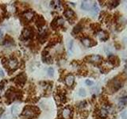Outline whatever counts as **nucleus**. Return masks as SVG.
<instances>
[{"instance_id": "f257e3e1", "label": "nucleus", "mask_w": 127, "mask_h": 119, "mask_svg": "<svg viewBox=\"0 0 127 119\" xmlns=\"http://www.w3.org/2000/svg\"><path fill=\"white\" fill-rule=\"evenodd\" d=\"M34 110H35V109L33 108V107H29V106L26 107L22 112V115L26 118H33L36 114Z\"/></svg>"}, {"instance_id": "f03ea898", "label": "nucleus", "mask_w": 127, "mask_h": 119, "mask_svg": "<svg viewBox=\"0 0 127 119\" xmlns=\"http://www.w3.org/2000/svg\"><path fill=\"white\" fill-rule=\"evenodd\" d=\"M122 87V83L121 82L118 80V79H114V80L111 82V85L110 86V88L111 90L114 92V91H117L119 88H121Z\"/></svg>"}, {"instance_id": "7ed1b4c3", "label": "nucleus", "mask_w": 127, "mask_h": 119, "mask_svg": "<svg viewBox=\"0 0 127 119\" xmlns=\"http://www.w3.org/2000/svg\"><path fill=\"white\" fill-rule=\"evenodd\" d=\"M26 77L25 74H23V73H21L15 78L16 83H18V84L21 85V86H22L24 83H26Z\"/></svg>"}, {"instance_id": "20e7f679", "label": "nucleus", "mask_w": 127, "mask_h": 119, "mask_svg": "<svg viewBox=\"0 0 127 119\" xmlns=\"http://www.w3.org/2000/svg\"><path fill=\"white\" fill-rule=\"evenodd\" d=\"M7 67L10 70H14L18 67V60L16 59H10L7 61Z\"/></svg>"}, {"instance_id": "39448f33", "label": "nucleus", "mask_w": 127, "mask_h": 119, "mask_svg": "<svg viewBox=\"0 0 127 119\" xmlns=\"http://www.w3.org/2000/svg\"><path fill=\"white\" fill-rule=\"evenodd\" d=\"M88 61L93 63H98L102 61V57L98 55H93L88 57Z\"/></svg>"}, {"instance_id": "423d86ee", "label": "nucleus", "mask_w": 127, "mask_h": 119, "mask_svg": "<svg viewBox=\"0 0 127 119\" xmlns=\"http://www.w3.org/2000/svg\"><path fill=\"white\" fill-rule=\"evenodd\" d=\"M32 35H33V33H32L31 30L26 29L22 32V37L24 40H29L32 37Z\"/></svg>"}, {"instance_id": "0eeeda50", "label": "nucleus", "mask_w": 127, "mask_h": 119, "mask_svg": "<svg viewBox=\"0 0 127 119\" xmlns=\"http://www.w3.org/2000/svg\"><path fill=\"white\" fill-rule=\"evenodd\" d=\"M82 43H83V45L84 46H86V47H91V46H93L94 45H95V43H93V41H91V39L87 38V37L82 39Z\"/></svg>"}, {"instance_id": "6e6552de", "label": "nucleus", "mask_w": 127, "mask_h": 119, "mask_svg": "<svg viewBox=\"0 0 127 119\" xmlns=\"http://www.w3.org/2000/svg\"><path fill=\"white\" fill-rule=\"evenodd\" d=\"M74 81H75V77H74V75H68L65 79L66 84L67 86H69V87L73 85Z\"/></svg>"}, {"instance_id": "1a4fd4ad", "label": "nucleus", "mask_w": 127, "mask_h": 119, "mask_svg": "<svg viewBox=\"0 0 127 119\" xmlns=\"http://www.w3.org/2000/svg\"><path fill=\"white\" fill-rule=\"evenodd\" d=\"M98 37L101 41H106L108 39V35L104 31H99L98 33Z\"/></svg>"}, {"instance_id": "9d476101", "label": "nucleus", "mask_w": 127, "mask_h": 119, "mask_svg": "<svg viewBox=\"0 0 127 119\" xmlns=\"http://www.w3.org/2000/svg\"><path fill=\"white\" fill-rule=\"evenodd\" d=\"M71 111L69 108H64L63 110V112H62V116L63 118H64V119H67V118H69L70 116H71Z\"/></svg>"}, {"instance_id": "9b49d317", "label": "nucleus", "mask_w": 127, "mask_h": 119, "mask_svg": "<svg viewBox=\"0 0 127 119\" xmlns=\"http://www.w3.org/2000/svg\"><path fill=\"white\" fill-rule=\"evenodd\" d=\"M81 8L84 10H91V3L88 1H83V2H82V4H81Z\"/></svg>"}, {"instance_id": "f8f14e48", "label": "nucleus", "mask_w": 127, "mask_h": 119, "mask_svg": "<svg viewBox=\"0 0 127 119\" xmlns=\"http://www.w3.org/2000/svg\"><path fill=\"white\" fill-rule=\"evenodd\" d=\"M91 14H92L93 16H96L98 13V7L97 6V4L96 3H95L94 5L91 6Z\"/></svg>"}, {"instance_id": "ddd939ff", "label": "nucleus", "mask_w": 127, "mask_h": 119, "mask_svg": "<svg viewBox=\"0 0 127 119\" xmlns=\"http://www.w3.org/2000/svg\"><path fill=\"white\" fill-rule=\"evenodd\" d=\"M64 16L67 18V19H71V18H72L74 16H75V13L74 12L71 10H67L65 12H64Z\"/></svg>"}, {"instance_id": "4468645a", "label": "nucleus", "mask_w": 127, "mask_h": 119, "mask_svg": "<svg viewBox=\"0 0 127 119\" xmlns=\"http://www.w3.org/2000/svg\"><path fill=\"white\" fill-rule=\"evenodd\" d=\"M33 14L30 11H28V12H26V13H24V18H25L27 21H30V20L33 18Z\"/></svg>"}, {"instance_id": "2eb2a0df", "label": "nucleus", "mask_w": 127, "mask_h": 119, "mask_svg": "<svg viewBox=\"0 0 127 119\" xmlns=\"http://www.w3.org/2000/svg\"><path fill=\"white\" fill-rule=\"evenodd\" d=\"M52 6L56 10H61V3L59 1H56V2H52Z\"/></svg>"}, {"instance_id": "dca6fc26", "label": "nucleus", "mask_w": 127, "mask_h": 119, "mask_svg": "<svg viewBox=\"0 0 127 119\" xmlns=\"http://www.w3.org/2000/svg\"><path fill=\"white\" fill-rule=\"evenodd\" d=\"M11 114H12V115H13L14 118L17 117V115L18 114V106H14L13 107H12V109H11Z\"/></svg>"}, {"instance_id": "f3484780", "label": "nucleus", "mask_w": 127, "mask_h": 119, "mask_svg": "<svg viewBox=\"0 0 127 119\" xmlns=\"http://www.w3.org/2000/svg\"><path fill=\"white\" fill-rule=\"evenodd\" d=\"M119 106H125L126 105H127V96H125V97H122L121 99H120V102L118 103Z\"/></svg>"}, {"instance_id": "a211bd4d", "label": "nucleus", "mask_w": 127, "mask_h": 119, "mask_svg": "<svg viewBox=\"0 0 127 119\" xmlns=\"http://www.w3.org/2000/svg\"><path fill=\"white\" fill-rule=\"evenodd\" d=\"M100 116L102 117V118H105L107 116V114H108V111H107V110H106L105 108H102L100 110Z\"/></svg>"}, {"instance_id": "6ab92c4d", "label": "nucleus", "mask_w": 127, "mask_h": 119, "mask_svg": "<svg viewBox=\"0 0 127 119\" xmlns=\"http://www.w3.org/2000/svg\"><path fill=\"white\" fill-rule=\"evenodd\" d=\"M82 30V26L80 25H77V26H75V28H74V30H73V33H79Z\"/></svg>"}, {"instance_id": "aec40b11", "label": "nucleus", "mask_w": 127, "mask_h": 119, "mask_svg": "<svg viewBox=\"0 0 127 119\" xmlns=\"http://www.w3.org/2000/svg\"><path fill=\"white\" fill-rule=\"evenodd\" d=\"M44 24H45V21H44V19L40 17L37 20V25L38 26H42Z\"/></svg>"}, {"instance_id": "412c9836", "label": "nucleus", "mask_w": 127, "mask_h": 119, "mask_svg": "<svg viewBox=\"0 0 127 119\" xmlns=\"http://www.w3.org/2000/svg\"><path fill=\"white\" fill-rule=\"evenodd\" d=\"M79 96H81V97H85L86 96V90L83 88L79 89Z\"/></svg>"}, {"instance_id": "4be33fe9", "label": "nucleus", "mask_w": 127, "mask_h": 119, "mask_svg": "<svg viewBox=\"0 0 127 119\" xmlns=\"http://www.w3.org/2000/svg\"><path fill=\"white\" fill-rule=\"evenodd\" d=\"M53 73H54V70L53 67H49V69H48V74L50 77H53Z\"/></svg>"}, {"instance_id": "5701e85b", "label": "nucleus", "mask_w": 127, "mask_h": 119, "mask_svg": "<svg viewBox=\"0 0 127 119\" xmlns=\"http://www.w3.org/2000/svg\"><path fill=\"white\" fill-rule=\"evenodd\" d=\"M57 24H58L59 26H63V25H64V19H63V18H59L57 19Z\"/></svg>"}, {"instance_id": "b1692460", "label": "nucleus", "mask_w": 127, "mask_h": 119, "mask_svg": "<svg viewBox=\"0 0 127 119\" xmlns=\"http://www.w3.org/2000/svg\"><path fill=\"white\" fill-rule=\"evenodd\" d=\"M86 106H87V102H85V101L81 102L79 104V107H80V108H83V107H85Z\"/></svg>"}, {"instance_id": "393cba45", "label": "nucleus", "mask_w": 127, "mask_h": 119, "mask_svg": "<svg viewBox=\"0 0 127 119\" xmlns=\"http://www.w3.org/2000/svg\"><path fill=\"white\" fill-rule=\"evenodd\" d=\"M85 83H86V84H87V86H92V85L94 84V82H93V81H91V80H90V79H87V80L85 81Z\"/></svg>"}, {"instance_id": "a878e982", "label": "nucleus", "mask_w": 127, "mask_h": 119, "mask_svg": "<svg viewBox=\"0 0 127 119\" xmlns=\"http://www.w3.org/2000/svg\"><path fill=\"white\" fill-rule=\"evenodd\" d=\"M72 48H73V41H70V42H69V50L71 52L72 51Z\"/></svg>"}, {"instance_id": "bb28decb", "label": "nucleus", "mask_w": 127, "mask_h": 119, "mask_svg": "<svg viewBox=\"0 0 127 119\" xmlns=\"http://www.w3.org/2000/svg\"><path fill=\"white\" fill-rule=\"evenodd\" d=\"M113 3H112V7H115L116 6H118V2H118V1H115V2H112Z\"/></svg>"}, {"instance_id": "cd10ccee", "label": "nucleus", "mask_w": 127, "mask_h": 119, "mask_svg": "<svg viewBox=\"0 0 127 119\" xmlns=\"http://www.w3.org/2000/svg\"><path fill=\"white\" fill-rule=\"evenodd\" d=\"M122 119H126V118H127L126 116V113H122Z\"/></svg>"}, {"instance_id": "c85d7f7f", "label": "nucleus", "mask_w": 127, "mask_h": 119, "mask_svg": "<svg viewBox=\"0 0 127 119\" xmlns=\"http://www.w3.org/2000/svg\"><path fill=\"white\" fill-rule=\"evenodd\" d=\"M2 30H0V38H2Z\"/></svg>"}, {"instance_id": "c756f323", "label": "nucleus", "mask_w": 127, "mask_h": 119, "mask_svg": "<svg viewBox=\"0 0 127 119\" xmlns=\"http://www.w3.org/2000/svg\"><path fill=\"white\" fill-rule=\"evenodd\" d=\"M0 75H1V76H3V72H2V71H0Z\"/></svg>"}]
</instances>
